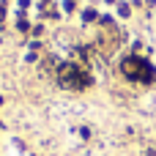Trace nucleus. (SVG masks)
<instances>
[{
	"instance_id": "obj_1",
	"label": "nucleus",
	"mask_w": 156,
	"mask_h": 156,
	"mask_svg": "<svg viewBox=\"0 0 156 156\" xmlns=\"http://www.w3.org/2000/svg\"><path fill=\"white\" fill-rule=\"evenodd\" d=\"M123 71H126V77H132V80H143V82H151V80H154V69H151L145 60H140V58H126V60H123Z\"/></svg>"
}]
</instances>
